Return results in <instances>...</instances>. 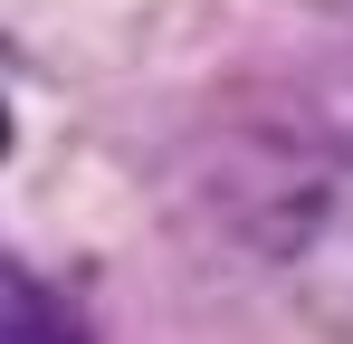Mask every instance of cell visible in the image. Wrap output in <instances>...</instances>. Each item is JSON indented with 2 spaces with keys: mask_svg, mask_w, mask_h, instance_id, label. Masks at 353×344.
<instances>
[{
  "mask_svg": "<svg viewBox=\"0 0 353 344\" xmlns=\"http://www.w3.org/2000/svg\"><path fill=\"white\" fill-rule=\"evenodd\" d=\"M0 344H96V335L77 325V306H67V296H48L29 268H10V258H0Z\"/></svg>",
  "mask_w": 353,
  "mask_h": 344,
  "instance_id": "obj_1",
  "label": "cell"
},
{
  "mask_svg": "<svg viewBox=\"0 0 353 344\" xmlns=\"http://www.w3.org/2000/svg\"><path fill=\"white\" fill-rule=\"evenodd\" d=\"M0 144H10V124H0Z\"/></svg>",
  "mask_w": 353,
  "mask_h": 344,
  "instance_id": "obj_2",
  "label": "cell"
}]
</instances>
